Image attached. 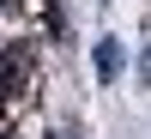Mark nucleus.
Returning <instances> with one entry per match:
<instances>
[{"label":"nucleus","mask_w":151,"mask_h":139,"mask_svg":"<svg viewBox=\"0 0 151 139\" xmlns=\"http://www.w3.org/2000/svg\"><path fill=\"white\" fill-rule=\"evenodd\" d=\"M91 67H97V79H103V85H115V79H121V42H115V36H97Z\"/></svg>","instance_id":"f257e3e1"}]
</instances>
